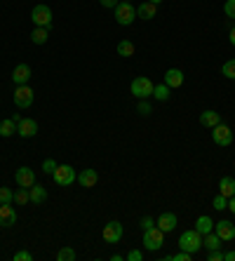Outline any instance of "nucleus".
<instances>
[{
  "label": "nucleus",
  "instance_id": "nucleus-1",
  "mask_svg": "<svg viewBox=\"0 0 235 261\" xmlns=\"http://www.w3.org/2000/svg\"><path fill=\"white\" fill-rule=\"evenodd\" d=\"M179 247L188 254H198L200 249H202V233H198L195 228L191 231H184L179 236Z\"/></svg>",
  "mask_w": 235,
  "mask_h": 261
},
{
  "label": "nucleus",
  "instance_id": "nucleus-2",
  "mask_svg": "<svg viewBox=\"0 0 235 261\" xmlns=\"http://www.w3.org/2000/svg\"><path fill=\"white\" fill-rule=\"evenodd\" d=\"M153 80L151 78H146V75H139V78L132 80V85H129V90H132V94L137 99H148L153 97Z\"/></svg>",
  "mask_w": 235,
  "mask_h": 261
},
{
  "label": "nucleus",
  "instance_id": "nucleus-3",
  "mask_svg": "<svg viewBox=\"0 0 235 261\" xmlns=\"http://www.w3.org/2000/svg\"><path fill=\"white\" fill-rule=\"evenodd\" d=\"M165 245V233L158 228V226H151L144 231V247L148 252H158V249Z\"/></svg>",
  "mask_w": 235,
  "mask_h": 261
},
{
  "label": "nucleus",
  "instance_id": "nucleus-4",
  "mask_svg": "<svg viewBox=\"0 0 235 261\" xmlns=\"http://www.w3.org/2000/svg\"><path fill=\"white\" fill-rule=\"evenodd\" d=\"M52 179H55L57 186H71V184L78 181V174H75V170H73L71 165H57Z\"/></svg>",
  "mask_w": 235,
  "mask_h": 261
},
{
  "label": "nucleus",
  "instance_id": "nucleus-5",
  "mask_svg": "<svg viewBox=\"0 0 235 261\" xmlns=\"http://www.w3.org/2000/svg\"><path fill=\"white\" fill-rule=\"evenodd\" d=\"M137 19V7L132 3H118L115 5V21L120 26H129Z\"/></svg>",
  "mask_w": 235,
  "mask_h": 261
},
{
  "label": "nucleus",
  "instance_id": "nucleus-6",
  "mask_svg": "<svg viewBox=\"0 0 235 261\" xmlns=\"http://www.w3.org/2000/svg\"><path fill=\"white\" fill-rule=\"evenodd\" d=\"M31 21L40 29H52V10L47 5H36L33 7V12H31Z\"/></svg>",
  "mask_w": 235,
  "mask_h": 261
},
{
  "label": "nucleus",
  "instance_id": "nucleus-7",
  "mask_svg": "<svg viewBox=\"0 0 235 261\" xmlns=\"http://www.w3.org/2000/svg\"><path fill=\"white\" fill-rule=\"evenodd\" d=\"M33 94H36V92L31 90L29 85H17V90H14V94H12L14 106H17V109H29L31 103H33Z\"/></svg>",
  "mask_w": 235,
  "mask_h": 261
},
{
  "label": "nucleus",
  "instance_id": "nucleus-8",
  "mask_svg": "<svg viewBox=\"0 0 235 261\" xmlns=\"http://www.w3.org/2000/svg\"><path fill=\"white\" fill-rule=\"evenodd\" d=\"M212 139H214L217 146H230L233 144V129H230L228 125L219 122L217 127H212Z\"/></svg>",
  "mask_w": 235,
  "mask_h": 261
},
{
  "label": "nucleus",
  "instance_id": "nucleus-9",
  "mask_svg": "<svg viewBox=\"0 0 235 261\" xmlns=\"http://www.w3.org/2000/svg\"><path fill=\"white\" fill-rule=\"evenodd\" d=\"M101 238L109 245H118L122 240V224H120V221H109V224L103 226Z\"/></svg>",
  "mask_w": 235,
  "mask_h": 261
},
{
  "label": "nucleus",
  "instance_id": "nucleus-10",
  "mask_svg": "<svg viewBox=\"0 0 235 261\" xmlns=\"http://www.w3.org/2000/svg\"><path fill=\"white\" fill-rule=\"evenodd\" d=\"M214 233L221 238V243H233L235 240V226L230 224L228 219H221L214 224Z\"/></svg>",
  "mask_w": 235,
  "mask_h": 261
},
{
  "label": "nucleus",
  "instance_id": "nucleus-11",
  "mask_svg": "<svg viewBox=\"0 0 235 261\" xmlns=\"http://www.w3.org/2000/svg\"><path fill=\"white\" fill-rule=\"evenodd\" d=\"M17 134L21 139H31V137H36L38 134V122L33 118H21L17 122Z\"/></svg>",
  "mask_w": 235,
  "mask_h": 261
},
{
  "label": "nucleus",
  "instance_id": "nucleus-12",
  "mask_svg": "<svg viewBox=\"0 0 235 261\" xmlns=\"http://www.w3.org/2000/svg\"><path fill=\"white\" fill-rule=\"evenodd\" d=\"M14 181H17V186L31 189V186L36 184V172L31 170V167H19L17 174H14Z\"/></svg>",
  "mask_w": 235,
  "mask_h": 261
},
{
  "label": "nucleus",
  "instance_id": "nucleus-13",
  "mask_svg": "<svg viewBox=\"0 0 235 261\" xmlns=\"http://www.w3.org/2000/svg\"><path fill=\"white\" fill-rule=\"evenodd\" d=\"M165 85L169 87V90H176V87L184 85V71L181 68H169V71H165Z\"/></svg>",
  "mask_w": 235,
  "mask_h": 261
},
{
  "label": "nucleus",
  "instance_id": "nucleus-14",
  "mask_svg": "<svg viewBox=\"0 0 235 261\" xmlns=\"http://www.w3.org/2000/svg\"><path fill=\"white\" fill-rule=\"evenodd\" d=\"M176 224H179V219H176L174 212H163L160 217H158V228L163 233H169V231H174Z\"/></svg>",
  "mask_w": 235,
  "mask_h": 261
},
{
  "label": "nucleus",
  "instance_id": "nucleus-15",
  "mask_svg": "<svg viewBox=\"0 0 235 261\" xmlns=\"http://www.w3.org/2000/svg\"><path fill=\"white\" fill-rule=\"evenodd\" d=\"M14 224H17V210L12 205H0V226L10 228Z\"/></svg>",
  "mask_w": 235,
  "mask_h": 261
},
{
  "label": "nucleus",
  "instance_id": "nucleus-16",
  "mask_svg": "<svg viewBox=\"0 0 235 261\" xmlns=\"http://www.w3.org/2000/svg\"><path fill=\"white\" fill-rule=\"evenodd\" d=\"M12 80H14V85H29V80H31V66L29 64H17L12 71Z\"/></svg>",
  "mask_w": 235,
  "mask_h": 261
},
{
  "label": "nucleus",
  "instance_id": "nucleus-17",
  "mask_svg": "<svg viewBox=\"0 0 235 261\" xmlns=\"http://www.w3.org/2000/svg\"><path fill=\"white\" fill-rule=\"evenodd\" d=\"M78 181L83 189H94L99 184V172L97 170H83L78 174Z\"/></svg>",
  "mask_w": 235,
  "mask_h": 261
},
{
  "label": "nucleus",
  "instance_id": "nucleus-18",
  "mask_svg": "<svg viewBox=\"0 0 235 261\" xmlns=\"http://www.w3.org/2000/svg\"><path fill=\"white\" fill-rule=\"evenodd\" d=\"M219 122H221V116H219L217 111H202V113H200V125H202V127H217Z\"/></svg>",
  "mask_w": 235,
  "mask_h": 261
},
{
  "label": "nucleus",
  "instance_id": "nucleus-19",
  "mask_svg": "<svg viewBox=\"0 0 235 261\" xmlns=\"http://www.w3.org/2000/svg\"><path fill=\"white\" fill-rule=\"evenodd\" d=\"M155 14H158V5L155 3H141V5L137 7V17L139 19H155Z\"/></svg>",
  "mask_w": 235,
  "mask_h": 261
},
{
  "label": "nucleus",
  "instance_id": "nucleus-20",
  "mask_svg": "<svg viewBox=\"0 0 235 261\" xmlns=\"http://www.w3.org/2000/svg\"><path fill=\"white\" fill-rule=\"evenodd\" d=\"M29 193H31V202H33V205H42V202L47 200V191H45V186H40V184H33L29 189Z\"/></svg>",
  "mask_w": 235,
  "mask_h": 261
},
{
  "label": "nucleus",
  "instance_id": "nucleus-21",
  "mask_svg": "<svg viewBox=\"0 0 235 261\" xmlns=\"http://www.w3.org/2000/svg\"><path fill=\"white\" fill-rule=\"evenodd\" d=\"M219 193L223 198H233L235 195V179L233 176H223L221 181H219Z\"/></svg>",
  "mask_w": 235,
  "mask_h": 261
},
{
  "label": "nucleus",
  "instance_id": "nucleus-22",
  "mask_svg": "<svg viewBox=\"0 0 235 261\" xmlns=\"http://www.w3.org/2000/svg\"><path fill=\"white\" fill-rule=\"evenodd\" d=\"M12 134H17V120H14V118H5V120L0 122V137H3V139H10Z\"/></svg>",
  "mask_w": 235,
  "mask_h": 261
},
{
  "label": "nucleus",
  "instance_id": "nucleus-23",
  "mask_svg": "<svg viewBox=\"0 0 235 261\" xmlns=\"http://www.w3.org/2000/svg\"><path fill=\"white\" fill-rule=\"evenodd\" d=\"M202 247H207L210 252H212V249H219V247H221V238H219L214 231L205 233V236H202Z\"/></svg>",
  "mask_w": 235,
  "mask_h": 261
},
{
  "label": "nucleus",
  "instance_id": "nucleus-24",
  "mask_svg": "<svg viewBox=\"0 0 235 261\" xmlns=\"http://www.w3.org/2000/svg\"><path fill=\"white\" fill-rule=\"evenodd\" d=\"M212 228H214V221H212L210 217H198V221H195V231L198 233H212Z\"/></svg>",
  "mask_w": 235,
  "mask_h": 261
},
{
  "label": "nucleus",
  "instance_id": "nucleus-25",
  "mask_svg": "<svg viewBox=\"0 0 235 261\" xmlns=\"http://www.w3.org/2000/svg\"><path fill=\"white\" fill-rule=\"evenodd\" d=\"M47 36H49V29H40V26H36L33 33H31V40H33L36 45H45L47 43Z\"/></svg>",
  "mask_w": 235,
  "mask_h": 261
},
{
  "label": "nucleus",
  "instance_id": "nucleus-26",
  "mask_svg": "<svg viewBox=\"0 0 235 261\" xmlns=\"http://www.w3.org/2000/svg\"><path fill=\"white\" fill-rule=\"evenodd\" d=\"M134 52H137V47H134L132 40H120L118 43V55L120 57H134Z\"/></svg>",
  "mask_w": 235,
  "mask_h": 261
},
{
  "label": "nucleus",
  "instance_id": "nucleus-27",
  "mask_svg": "<svg viewBox=\"0 0 235 261\" xmlns=\"http://www.w3.org/2000/svg\"><path fill=\"white\" fill-rule=\"evenodd\" d=\"M169 92H172V90H169V87L163 83V85L153 87V97H155V101H169Z\"/></svg>",
  "mask_w": 235,
  "mask_h": 261
},
{
  "label": "nucleus",
  "instance_id": "nucleus-28",
  "mask_svg": "<svg viewBox=\"0 0 235 261\" xmlns=\"http://www.w3.org/2000/svg\"><path fill=\"white\" fill-rule=\"evenodd\" d=\"M14 202H17V205H21V207H24L26 202H31V193H29V189L19 186V191H14Z\"/></svg>",
  "mask_w": 235,
  "mask_h": 261
},
{
  "label": "nucleus",
  "instance_id": "nucleus-29",
  "mask_svg": "<svg viewBox=\"0 0 235 261\" xmlns=\"http://www.w3.org/2000/svg\"><path fill=\"white\" fill-rule=\"evenodd\" d=\"M75 256L78 254H75V249L73 247H61L59 252H57V259L59 261H75Z\"/></svg>",
  "mask_w": 235,
  "mask_h": 261
},
{
  "label": "nucleus",
  "instance_id": "nucleus-30",
  "mask_svg": "<svg viewBox=\"0 0 235 261\" xmlns=\"http://www.w3.org/2000/svg\"><path fill=\"white\" fill-rule=\"evenodd\" d=\"M221 75L228 80H235V59H228L226 64L221 66Z\"/></svg>",
  "mask_w": 235,
  "mask_h": 261
},
{
  "label": "nucleus",
  "instance_id": "nucleus-31",
  "mask_svg": "<svg viewBox=\"0 0 235 261\" xmlns=\"http://www.w3.org/2000/svg\"><path fill=\"white\" fill-rule=\"evenodd\" d=\"M10 202H14V191L0 186V205H10Z\"/></svg>",
  "mask_w": 235,
  "mask_h": 261
},
{
  "label": "nucleus",
  "instance_id": "nucleus-32",
  "mask_svg": "<svg viewBox=\"0 0 235 261\" xmlns=\"http://www.w3.org/2000/svg\"><path fill=\"white\" fill-rule=\"evenodd\" d=\"M151 103H148V101H146V99H139V106H137V113H139V116H151Z\"/></svg>",
  "mask_w": 235,
  "mask_h": 261
},
{
  "label": "nucleus",
  "instance_id": "nucleus-33",
  "mask_svg": "<svg viewBox=\"0 0 235 261\" xmlns=\"http://www.w3.org/2000/svg\"><path fill=\"white\" fill-rule=\"evenodd\" d=\"M55 170H57V163L52 158H45V160H42V172H45V174L52 176V174H55Z\"/></svg>",
  "mask_w": 235,
  "mask_h": 261
},
{
  "label": "nucleus",
  "instance_id": "nucleus-34",
  "mask_svg": "<svg viewBox=\"0 0 235 261\" xmlns=\"http://www.w3.org/2000/svg\"><path fill=\"white\" fill-rule=\"evenodd\" d=\"M226 207H228V198H223L221 193H219V195H214V210H219V212H223Z\"/></svg>",
  "mask_w": 235,
  "mask_h": 261
},
{
  "label": "nucleus",
  "instance_id": "nucleus-35",
  "mask_svg": "<svg viewBox=\"0 0 235 261\" xmlns=\"http://www.w3.org/2000/svg\"><path fill=\"white\" fill-rule=\"evenodd\" d=\"M165 259H167V261H191V259H193V254H188V252H184V249H181L179 254H169V256H165Z\"/></svg>",
  "mask_w": 235,
  "mask_h": 261
},
{
  "label": "nucleus",
  "instance_id": "nucleus-36",
  "mask_svg": "<svg viewBox=\"0 0 235 261\" xmlns=\"http://www.w3.org/2000/svg\"><path fill=\"white\" fill-rule=\"evenodd\" d=\"M223 12H226L228 19H235V0H226L223 3Z\"/></svg>",
  "mask_w": 235,
  "mask_h": 261
},
{
  "label": "nucleus",
  "instance_id": "nucleus-37",
  "mask_svg": "<svg viewBox=\"0 0 235 261\" xmlns=\"http://www.w3.org/2000/svg\"><path fill=\"white\" fill-rule=\"evenodd\" d=\"M14 261H33V254L26 249H19V252H14Z\"/></svg>",
  "mask_w": 235,
  "mask_h": 261
},
{
  "label": "nucleus",
  "instance_id": "nucleus-38",
  "mask_svg": "<svg viewBox=\"0 0 235 261\" xmlns=\"http://www.w3.org/2000/svg\"><path fill=\"white\" fill-rule=\"evenodd\" d=\"M207 261H223V252H221V247H219V249H212L210 254H207Z\"/></svg>",
  "mask_w": 235,
  "mask_h": 261
},
{
  "label": "nucleus",
  "instance_id": "nucleus-39",
  "mask_svg": "<svg viewBox=\"0 0 235 261\" xmlns=\"http://www.w3.org/2000/svg\"><path fill=\"white\" fill-rule=\"evenodd\" d=\"M125 259H127V261H141V259H144V254H141L139 249H132V252H127Z\"/></svg>",
  "mask_w": 235,
  "mask_h": 261
},
{
  "label": "nucleus",
  "instance_id": "nucleus-40",
  "mask_svg": "<svg viewBox=\"0 0 235 261\" xmlns=\"http://www.w3.org/2000/svg\"><path fill=\"white\" fill-rule=\"evenodd\" d=\"M139 226H141V228H144V231H146V228H151V226H155V221H153L151 217H144V219H141V224H139Z\"/></svg>",
  "mask_w": 235,
  "mask_h": 261
},
{
  "label": "nucleus",
  "instance_id": "nucleus-41",
  "mask_svg": "<svg viewBox=\"0 0 235 261\" xmlns=\"http://www.w3.org/2000/svg\"><path fill=\"white\" fill-rule=\"evenodd\" d=\"M99 3H101L103 7H113V10H115V5H118V0H99Z\"/></svg>",
  "mask_w": 235,
  "mask_h": 261
},
{
  "label": "nucleus",
  "instance_id": "nucleus-42",
  "mask_svg": "<svg viewBox=\"0 0 235 261\" xmlns=\"http://www.w3.org/2000/svg\"><path fill=\"white\" fill-rule=\"evenodd\" d=\"M226 210H230V214H235V195L228 198V207H226Z\"/></svg>",
  "mask_w": 235,
  "mask_h": 261
},
{
  "label": "nucleus",
  "instance_id": "nucleus-43",
  "mask_svg": "<svg viewBox=\"0 0 235 261\" xmlns=\"http://www.w3.org/2000/svg\"><path fill=\"white\" fill-rule=\"evenodd\" d=\"M223 261H235V252H226V254H223Z\"/></svg>",
  "mask_w": 235,
  "mask_h": 261
},
{
  "label": "nucleus",
  "instance_id": "nucleus-44",
  "mask_svg": "<svg viewBox=\"0 0 235 261\" xmlns=\"http://www.w3.org/2000/svg\"><path fill=\"white\" fill-rule=\"evenodd\" d=\"M230 45H233V47H235V26H233V29H230Z\"/></svg>",
  "mask_w": 235,
  "mask_h": 261
},
{
  "label": "nucleus",
  "instance_id": "nucleus-45",
  "mask_svg": "<svg viewBox=\"0 0 235 261\" xmlns=\"http://www.w3.org/2000/svg\"><path fill=\"white\" fill-rule=\"evenodd\" d=\"M148 3H155V5H160V3H163V0H148Z\"/></svg>",
  "mask_w": 235,
  "mask_h": 261
},
{
  "label": "nucleus",
  "instance_id": "nucleus-46",
  "mask_svg": "<svg viewBox=\"0 0 235 261\" xmlns=\"http://www.w3.org/2000/svg\"><path fill=\"white\" fill-rule=\"evenodd\" d=\"M120 3H132V0H120Z\"/></svg>",
  "mask_w": 235,
  "mask_h": 261
}]
</instances>
